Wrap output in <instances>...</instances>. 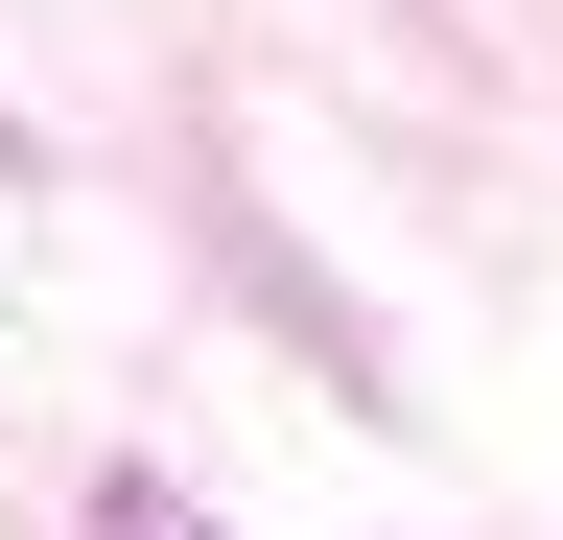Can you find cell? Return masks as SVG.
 Returning <instances> with one entry per match:
<instances>
[]
</instances>
